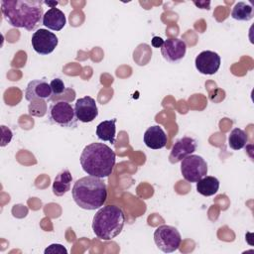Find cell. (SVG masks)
Here are the masks:
<instances>
[{
  "mask_svg": "<svg viewBox=\"0 0 254 254\" xmlns=\"http://www.w3.org/2000/svg\"><path fill=\"white\" fill-rule=\"evenodd\" d=\"M72 182V176L70 172L65 169L61 171L55 178L53 183V192L57 196H62L70 190V185Z\"/></svg>",
  "mask_w": 254,
  "mask_h": 254,
  "instance_id": "cell-16",
  "label": "cell"
},
{
  "mask_svg": "<svg viewBox=\"0 0 254 254\" xmlns=\"http://www.w3.org/2000/svg\"><path fill=\"white\" fill-rule=\"evenodd\" d=\"M25 98L29 102L36 100H43L47 102L53 100V92L50 83L45 79L31 80L26 87Z\"/></svg>",
  "mask_w": 254,
  "mask_h": 254,
  "instance_id": "cell-10",
  "label": "cell"
},
{
  "mask_svg": "<svg viewBox=\"0 0 254 254\" xmlns=\"http://www.w3.org/2000/svg\"><path fill=\"white\" fill-rule=\"evenodd\" d=\"M231 17L237 21H250L253 18V7L246 2L236 3L231 11Z\"/></svg>",
  "mask_w": 254,
  "mask_h": 254,
  "instance_id": "cell-19",
  "label": "cell"
},
{
  "mask_svg": "<svg viewBox=\"0 0 254 254\" xmlns=\"http://www.w3.org/2000/svg\"><path fill=\"white\" fill-rule=\"evenodd\" d=\"M116 121L117 120L114 118L100 122L96 127V135L98 139L114 144L116 134Z\"/></svg>",
  "mask_w": 254,
  "mask_h": 254,
  "instance_id": "cell-17",
  "label": "cell"
},
{
  "mask_svg": "<svg viewBox=\"0 0 254 254\" xmlns=\"http://www.w3.org/2000/svg\"><path fill=\"white\" fill-rule=\"evenodd\" d=\"M50 86H51L53 95H56V96H60L65 91V85L61 78H54L50 82Z\"/></svg>",
  "mask_w": 254,
  "mask_h": 254,
  "instance_id": "cell-22",
  "label": "cell"
},
{
  "mask_svg": "<svg viewBox=\"0 0 254 254\" xmlns=\"http://www.w3.org/2000/svg\"><path fill=\"white\" fill-rule=\"evenodd\" d=\"M151 44H152V46H153L154 48H160V49H161V47H162L163 44H164V40H163L162 38L158 37V36H154V37L152 38Z\"/></svg>",
  "mask_w": 254,
  "mask_h": 254,
  "instance_id": "cell-25",
  "label": "cell"
},
{
  "mask_svg": "<svg viewBox=\"0 0 254 254\" xmlns=\"http://www.w3.org/2000/svg\"><path fill=\"white\" fill-rule=\"evenodd\" d=\"M32 47L34 51L42 56L49 55L54 52L58 46V37L47 29H39L32 36Z\"/></svg>",
  "mask_w": 254,
  "mask_h": 254,
  "instance_id": "cell-8",
  "label": "cell"
},
{
  "mask_svg": "<svg viewBox=\"0 0 254 254\" xmlns=\"http://www.w3.org/2000/svg\"><path fill=\"white\" fill-rule=\"evenodd\" d=\"M154 242L161 251L172 253L180 248L182 236L176 227L163 224L155 229Z\"/></svg>",
  "mask_w": 254,
  "mask_h": 254,
  "instance_id": "cell-6",
  "label": "cell"
},
{
  "mask_svg": "<svg viewBox=\"0 0 254 254\" xmlns=\"http://www.w3.org/2000/svg\"><path fill=\"white\" fill-rule=\"evenodd\" d=\"M28 109H29V114L30 115L42 117L47 112V103H46V101H43V100L32 101L29 104Z\"/></svg>",
  "mask_w": 254,
  "mask_h": 254,
  "instance_id": "cell-21",
  "label": "cell"
},
{
  "mask_svg": "<svg viewBox=\"0 0 254 254\" xmlns=\"http://www.w3.org/2000/svg\"><path fill=\"white\" fill-rule=\"evenodd\" d=\"M221 60L217 53L212 51H202L199 53L194 61L196 69L206 75L214 74L220 67Z\"/></svg>",
  "mask_w": 254,
  "mask_h": 254,
  "instance_id": "cell-11",
  "label": "cell"
},
{
  "mask_svg": "<svg viewBox=\"0 0 254 254\" xmlns=\"http://www.w3.org/2000/svg\"><path fill=\"white\" fill-rule=\"evenodd\" d=\"M66 23L65 16L62 10L56 7H51L43 16L42 24L50 30L61 31Z\"/></svg>",
  "mask_w": 254,
  "mask_h": 254,
  "instance_id": "cell-15",
  "label": "cell"
},
{
  "mask_svg": "<svg viewBox=\"0 0 254 254\" xmlns=\"http://www.w3.org/2000/svg\"><path fill=\"white\" fill-rule=\"evenodd\" d=\"M194 4H195V5H196V6H198V7H200V8H201V9H205V8H204V7H203V5H206V6H209V4H210V2H207V3H206V2H198V3H197V2H194Z\"/></svg>",
  "mask_w": 254,
  "mask_h": 254,
  "instance_id": "cell-26",
  "label": "cell"
},
{
  "mask_svg": "<svg viewBox=\"0 0 254 254\" xmlns=\"http://www.w3.org/2000/svg\"><path fill=\"white\" fill-rule=\"evenodd\" d=\"M116 155L114 151L103 143H91L84 147L79 162L82 170L89 176L108 178L114 169Z\"/></svg>",
  "mask_w": 254,
  "mask_h": 254,
  "instance_id": "cell-2",
  "label": "cell"
},
{
  "mask_svg": "<svg viewBox=\"0 0 254 254\" xmlns=\"http://www.w3.org/2000/svg\"><path fill=\"white\" fill-rule=\"evenodd\" d=\"M197 148V143L193 138L183 137L179 139L173 146L169 159L171 163H178L191 155Z\"/></svg>",
  "mask_w": 254,
  "mask_h": 254,
  "instance_id": "cell-13",
  "label": "cell"
},
{
  "mask_svg": "<svg viewBox=\"0 0 254 254\" xmlns=\"http://www.w3.org/2000/svg\"><path fill=\"white\" fill-rule=\"evenodd\" d=\"M49 253H58V254H66L67 250L65 249L64 246L62 244H51L48 248L45 249V254Z\"/></svg>",
  "mask_w": 254,
  "mask_h": 254,
  "instance_id": "cell-23",
  "label": "cell"
},
{
  "mask_svg": "<svg viewBox=\"0 0 254 254\" xmlns=\"http://www.w3.org/2000/svg\"><path fill=\"white\" fill-rule=\"evenodd\" d=\"M125 224V214L116 205L101 206L92 219V230L96 237L111 240L120 234Z\"/></svg>",
  "mask_w": 254,
  "mask_h": 254,
  "instance_id": "cell-4",
  "label": "cell"
},
{
  "mask_svg": "<svg viewBox=\"0 0 254 254\" xmlns=\"http://www.w3.org/2000/svg\"><path fill=\"white\" fill-rule=\"evenodd\" d=\"M1 129H2V134H3V135H2L1 146L4 147L5 145H7V144L11 141L13 134H12V131H11L9 128H7L6 126H4V125L1 126Z\"/></svg>",
  "mask_w": 254,
  "mask_h": 254,
  "instance_id": "cell-24",
  "label": "cell"
},
{
  "mask_svg": "<svg viewBox=\"0 0 254 254\" xmlns=\"http://www.w3.org/2000/svg\"><path fill=\"white\" fill-rule=\"evenodd\" d=\"M143 140L148 148L158 150L166 146L168 139L162 127H160L159 125H154L149 127L145 131Z\"/></svg>",
  "mask_w": 254,
  "mask_h": 254,
  "instance_id": "cell-14",
  "label": "cell"
},
{
  "mask_svg": "<svg viewBox=\"0 0 254 254\" xmlns=\"http://www.w3.org/2000/svg\"><path fill=\"white\" fill-rule=\"evenodd\" d=\"M181 173L190 183H196L207 175V164L201 156L189 155L182 160Z\"/></svg>",
  "mask_w": 254,
  "mask_h": 254,
  "instance_id": "cell-7",
  "label": "cell"
},
{
  "mask_svg": "<svg viewBox=\"0 0 254 254\" xmlns=\"http://www.w3.org/2000/svg\"><path fill=\"white\" fill-rule=\"evenodd\" d=\"M74 111L77 120L83 123L93 121L98 115L96 101L90 96L78 98L74 104Z\"/></svg>",
  "mask_w": 254,
  "mask_h": 254,
  "instance_id": "cell-12",
  "label": "cell"
},
{
  "mask_svg": "<svg viewBox=\"0 0 254 254\" xmlns=\"http://www.w3.org/2000/svg\"><path fill=\"white\" fill-rule=\"evenodd\" d=\"M187 44L179 38H169L164 41L161 47V54L163 58L172 64L179 63L186 55Z\"/></svg>",
  "mask_w": 254,
  "mask_h": 254,
  "instance_id": "cell-9",
  "label": "cell"
},
{
  "mask_svg": "<svg viewBox=\"0 0 254 254\" xmlns=\"http://www.w3.org/2000/svg\"><path fill=\"white\" fill-rule=\"evenodd\" d=\"M74 202L82 209L94 210L103 206L107 198L105 183L99 178L86 176L78 179L71 190Z\"/></svg>",
  "mask_w": 254,
  "mask_h": 254,
  "instance_id": "cell-3",
  "label": "cell"
},
{
  "mask_svg": "<svg viewBox=\"0 0 254 254\" xmlns=\"http://www.w3.org/2000/svg\"><path fill=\"white\" fill-rule=\"evenodd\" d=\"M43 3L37 0H3L1 11L11 26L34 31L43 21Z\"/></svg>",
  "mask_w": 254,
  "mask_h": 254,
  "instance_id": "cell-1",
  "label": "cell"
},
{
  "mask_svg": "<svg viewBox=\"0 0 254 254\" xmlns=\"http://www.w3.org/2000/svg\"><path fill=\"white\" fill-rule=\"evenodd\" d=\"M246 132L240 128H234L228 136V145L233 150H241L247 144Z\"/></svg>",
  "mask_w": 254,
  "mask_h": 254,
  "instance_id": "cell-20",
  "label": "cell"
},
{
  "mask_svg": "<svg viewBox=\"0 0 254 254\" xmlns=\"http://www.w3.org/2000/svg\"><path fill=\"white\" fill-rule=\"evenodd\" d=\"M48 117L51 123L64 128H75L77 118L74 108L67 101H57L50 105Z\"/></svg>",
  "mask_w": 254,
  "mask_h": 254,
  "instance_id": "cell-5",
  "label": "cell"
},
{
  "mask_svg": "<svg viewBox=\"0 0 254 254\" xmlns=\"http://www.w3.org/2000/svg\"><path fill=\"white\" fill-rule=\"evenodd\" d=\"M219 189V181L212 176H205L196 182V190L204 196H211L217 192Z\"/></svg>",
  "mask_w": 254,
  "mask_h": 254,
  "instance_id": "cell-18",
  "label": "cell"
}]
</instances>
